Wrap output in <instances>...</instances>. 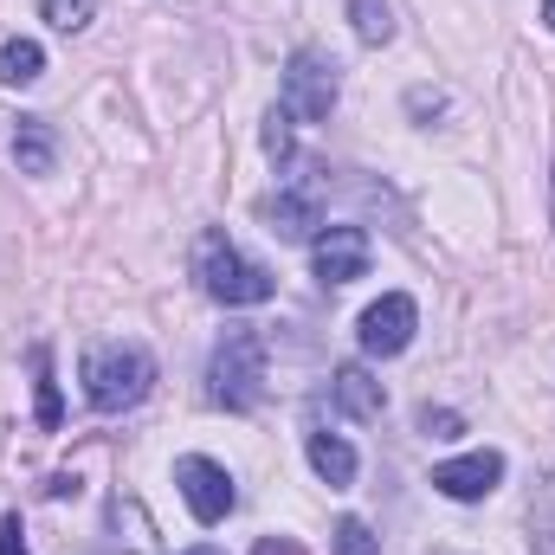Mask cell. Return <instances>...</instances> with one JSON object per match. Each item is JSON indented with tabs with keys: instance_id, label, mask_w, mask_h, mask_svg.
<instances>
[{
	"instance_id": "cb8c5ba5",
	"label": "cell",
	"mask_w": 555,
	"mask_h": 555,
	"mask_svg": "<svg viewBox=\"0 0 555 555\" xmlns=\"http://www.w3.org/2000/svg\"><path fill=\"white\" fill-rule=\"evenodd\" d=\"M188 555H220V550H207V543H201V550H188Z\"/></svg>"
},
{
	"instance_id": "e0dca14e",
	"label": "cell",
	"mask_w": 555,
	"mask_h": 555,
	"mask_svg": "<svg viewBox=\"0 0 555 555\" xmlns=\"http://www.w3.org/2000/svg\"><path fill=\"white\" fill-rule=\"evenodd\" d=\"M39 13L59 26V33H85L98 20V0H39Z\"/></svg>"
},
{
	"instance_id": "7a4b0ae2",
	"label": "cell",
	"mask_w": 555,
	"mask_h": 555,
	"mask_svg": "<svg viewBox=\"0 0 555 555\" xmlns=\"http://www.w3.org/2000/svg\"><path fill=\"white\" fill-rule=\"evenodd\" d=\"M155 388V356L142 343H91L85 349V401L98 414H130Z\"/></svg>"
},
{
	"instance_id": "5bb4252c",
	"label": "cell",
	"mask_w": 555,
	"mask_h": 555,
	"mask_svg": "<svg viewBox=\"0 0 555 555\" xmlns=\"http://www.w3.org/2000/svg\"><path fill=\"white\" fill-rule=\"evenodd\" d=\"M349 26L362 46H388L395 39V7L388 0H349Z\"/></svg>"
},
{
	"instance_id": "8fae6325",
	"label": "cell",
	"mask_w": 555,
	"mask_h": 555,
	"mask_svg": "<svg viewBox=\"0 0 555 555\" xmlns=\"http://www.w3.org/2000/svg\"><path fill=\"white\" fill-rule=\"evenodd\" d=\"M304 452H310V472H317L330 491H349V485H356V446H349L343 433H310Z\"/></svg>"
},
{
	"instance_id": "44dd1931",
	"label": "cell",
	"mask_w": 555,
	"mask_h": 555,
	"mask_svg": "<svg viewBox=\"0 0 555 555\" xmlns=\"http://www.w3.org/2000/svg\"><path fill=\"white\" fill-rule=\"evenodd\" d=\"M0 555H26V530H20V517H0Z\"/></svg>"
},
{
	"instance_id": "8992f818",
	"label": "cell",
	"mask_w": 555,
	"mask_h": 555,
	"mask_svg": "<svg viewBox=\"0 0 555 555\" xmlns=\"http://www.w3.org/2000/svg\"><path fill=\"white\" fill-rule=\"evenodd\" d=\"M175 485H181V498H188V511H194V524H227L233 517V504H240V491H233V472L227 465H214V459H201V452H188V459H175Z\"/></svg>"
},
{
	"instance_id": "5b68a950",
	"label": "cell",
	"mask_w": 555,
	"mask_h": 555,
	"mask_svg": "<svg viewBox=\"0 0 555 555\" xmlns=\"http://www.w3.org/2000/svg\"><path fill=\"white\" fill-rule=\"evenodd\" d=\"M266 220H272L278 240H310V233L323 227V175L297 162V168L278 181V194L266 201Z\"/></svg>"
},
{
	"instance_id": "ba28073f",
	"label": "cell",
	"mask_w": 555,
	"mask_h": 555,
	"mask_svg": "<svg viewBox=\"0 0 555 555\" xmlns=\"http://www.w3.org/2000/svg\"><path fill=\"white\" fill-rule=\"evenodd\" d=\"M504 485V452H465V459H446V465H433V491L439 498H452V504H485L491 491Z\"/></svg>"
},
{
	"instance_id": "30bf717a",
	"label": "cell",
	"mask_w": 555,
	"mask_h": 555,
	"mask_svg": "<svg viewBox=\"0 0 555 555\" xmlns=\"http://www.w3.org/2000/svg\"><path fill=\"white\" fill-rule=\"evenodd\" d=\"M330 395H336V408L349 420H382L388 408V388L362 369V362H349V369H336V382H330Z\"/></svg>"
},
{
	"instance_id": "52a82bcc",
	"label": "cell",
	"mask_w": 555,
	"mask_h": 555,
	"mask_svg": "<svg viewBox=\"0 0 555 555\" xmlns=\"http://www.w3.org/2000/svg\"><path fill=\"white\" fill-rule=\"evenodd\" d=\"M414 330H420V304L408 297V291H388L382 304H369L362 310V323H356V336H362V349L369 356H401L408 343H414Z\"/></svg>"
},
{
	"instance_id": "603a6c76",
	"label": "cell",
	"mask_w": 555,
	"mask_h": 555,
	"mask_svg": "<svg viewBox=\"0 0 555 555\" xmlns=\"http://www.w3.org/2000/svg\"><path fill=\"white\" fill-rule=\"evenodd\" d=\"M543 26L555 33V0H543Z\"/></svg>"
},
{
	"instance_id": "2e32d148",
	"label": "cell",
	"mask_w": 555,
	"mask_h": 555,
	"mask_svg": "<svg viewBox=\"0 0 555 555\" xmlns=\"http://www.w3.org/2000/svg\"><path fill=\"white\" fill-rule=\"evenodd\" d=\"M33 388H39V426H46V433H59L65 408H59V382H52V349H46V343L33 349Z\"/></svg>"
},
{
	"instance_id": "9a60e30c",
	"label": "cell",
	"mask_w": 555,
	"mask_h": 555,
	"mask_svg": "<svg viewBox=\"0 0 555 555\" xmlns=\"http://www.w3.org/2000/svg\"><path fill=\"white\" fill-rule=\"evenodd\" d=\"M530 555H555V478H537L530 498Z\"/></svg>"
},
{
	"instance_id": "ac0fdd59",
	"label": "cell",
	"mask_w": 555,
	"mask_h": 555,
	"mask_svg": "<svg viewBox=\"0 0 555 555\" xmlns=\"http://www.w3.org/2000/svg\"><path fill=\"white\" fill-rule=\"evenodd\" d=\"M330 550L336 555H382V543H375V530H369L362 517H343V524L330 530Z\"/></svg>"
},
{
	"instance_id": "ffe728a7",
	"label": "cell",
	"mask_w": 555,
	"mask_h": 555,
	"mask_svg": "<svg viewBox=\"0 0 555 555\" xmlns=\"http://www.w3.org/2000/svg\"><path fill=\"white\" fill-rule=\"evenodd\" d=\"M420 433H426V439H452V433H459V414H446V408H426V414H420Z\"/></svg>"
},
{
	"instance_id": "7402d4cb",
	"label": "cell",
	"mask_w": 555,
	"mask_h": 555,
	"mask_svg": "<svg viewBox=\"0 0 555 555\" xmlns=\"http://www.w3.org/2000/svg\"><path fill=\"white\" fill-rule=\"evenodd\" d=\"M253 555H297V543H291V537H266Z\"/></svg>"
},
{
	"instance_id": "277c9868",
	"label": "cell",
	"mask_w": 555,
	"mask_h": 555,
	"mask_svg": "<svg viewBox=\"0 0 555 555\" xmlns=\"http://www.w3.org/2000/svg\"><path fill=\"white\" fill-rule=\"evenodd\" d=\"M336 91H343L336 59H330V52H317V46H297V52H291V65H284L278 111H291V124H330Z\"/></svg>"
},
{
	"instance_id": "9c48e42d",
	"label": "cell",
	"mask_w": 555,
	"mask_h": 555,
	"mask_svg": "<svg viewBox=\"0 0 555 555\" xmlns=\"http://www.w3.org/2000/svg\"><path fill=\"white\" fill-rule=\"evenodd\" d=\"M310 272L323 284H356L369 272V233L362 227H323L310 240Z\"/></svg>"
},
{
	"instance_id": "6da1fadb",
	"label": "cell",
	"mask_w": 555,
	"mask_h": 555,
	"mask_svg": "<svg viewBox=\"0 0 555 555\" xmlns=\"http://www.w3.org/2000/svg\"><path fill=\"white\" fill-rule=\"evenodd\" d=\"M194 278H201V291L214 297V304H227V310H253V304H272L278 278L259 266V259H246L227 233H201L194 240Z\"/></svg>"
},
{
	"instance_id": "d6986e66",
	"label": "cell",
	"mask_w": 555,
	"mask_h": 555,
	"mask_svg": "<svg viewBox=\"0 0 555 555\" xmlns=\"http://www.w3.org/2000/svg\"><path fill=\"white\" fill-rule=\"evenodd\" d=\"M266 155L272 162H291V111H272L266 117Z\"/></svg>"
},
{
	"instance_id": "4fadbf2b",
	"label": "cell",
	"mask_w": 555,
	"mask_h": 555,
	"mask_svg": "<svg viewBox=\"0 0 555 555\" xmlns=\"http://www.w3.org/2000/svg\"><path fill=\"white\" fill-rule=\"evenodd\" d=\"M46 72V46L39 39H7L0 46V85H39Z\"/></svg>"
},
{
	"instance_id": "7c38bea8",
	"label": "cell",
	"mask_w": 555,
	"mask_h": 555,
	"mask_svg": "<svg viewBox=\"0 0 555 555\" xmlns=\"http://www.w3.org/2000/svg\"><path fill=\"white\" fill-rule=\"evenodd\" d=\"M13 162H20V175H52L59 142H52V124L46 117H20L13 124Z\"/></svg>"
},
{
	"instance_id": "3957f363",
	"label": "cell",
	"mask_w": 555,
	"mask_h": 555,
	"mask_svg": "<svg viewBox=\"0 0 555 555\" xmlns=\"http://www.w3.org/2000/svg\"><path fill=\"white\" fill-rule=\"evenodd\" d=\"M207 395H214V408H227V414H253L259 401H266V336L259 330H227L220 343H214V362H207Z\"/></svg>"
}]
</instances>
